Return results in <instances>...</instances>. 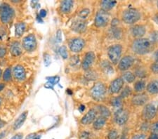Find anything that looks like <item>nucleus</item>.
Instances as JSON below:
<instances>
[{"label": "nucleus", "mask_w": 158, "mask_h": 139, "mask_svg": "<svg viewBox=\"0 0 158 139\" xmlns=\"http://www.w3.org/2000/svg\"><path fill=\"white\" fill-rule=\"evenodd\" d=\"M152 49V43L149 39L144 38H139L134 40L132 44V50L135 54L139 55L148 54Z\"/></svg>", "instance_id": "1"}, {"label": "nucleus", "mask_w": 158, "mask_h": 139, "mask_svg": "<svg viewBox=\"0 0 158 139\" xmlns=\"http://www.w3.org/2000/svg\"><path fill=\"white\" fill-rule=\"evenodd\" d=\"M14 10L7 3H2L0 7V20L2 23L7 24L14 16Z\"/></svg>", "instance_id": "2"}, {"label": "nucleus", "mask_w": 158, "mask_h": 139, "mask_svg": "<svg viewBox=\"0 0 158 139\" xmlns=\"http://www.w3.org/2000/svg\"><path fill=\"white\" fill-rule=\"evenodd\" d=\"M141 14L139 11L135 9H129L124 11L122 14V19L127 24H134L139 21Z\"/></svg>", "instance_id": "3"}, {"label": "nucleus", "mask_w": 158, "mask_h": 139, "mask_svg": "<svg viewBox=\"0 0 158 139\" xmlns=\"http://www.w3.org/2000/svg\"><path fill=\"white\" fill-rule=\"evenodd\" d=\"M106 93V87L103 83L98 82L91 89V96L95 100H101L105 97Z\"/></svg>", "instance_id": "4"}, {"label": "nucleus", "mask_w": 158, "mask_h": 139, "mask_svg": "<svg viewBox=\"0 0 158 139\" xmlns=\"http://www.w3.org/2000/svg\"><path fill=\"white\" fill-rule=\"evenodd\" d=\"M122 47L120 44L113 45L108 49V57L113 64H117L118 63L122 55Z\"/></svg>", "instance_id": "5"}, {"label": "nucleus", "mask_w": 158, "mask_h": 139, "mask_svg": "<svg viewBox=\"0 0 158 139\" xmlns=\"http://www.w3.org/2000/svg\"><path fill=\"white\" fill-rule=\"evenodd\" d=\"M37 39L34 35L30 34L25 36L22 42V47L27 52L34 51L37 48Z\"/></svg>", "instance_id": "6"}, {"label": "nucleus", "mask_w": 158, "mask_h": 139, "mask_svg": "<svg viewBox=\"0 0 158 139\" xmlns=\"http://www.w3.org/2000/svg\"><path fill=\"white\" fill-rule=\"evenodd\" d=\"M110 19V14L108 12L101 10L99 11L95 18V25L98 27H105L108 24Z\"/></svg>", "instance_id": "7"}, {"label": "nucleus", "mask_w": 158, "mask_h": 139, "mask_svg": "<svg viewBox=\"0 0 158 139\" xmlns=\"http://www.w3.org/2000/svg\"><path fill=\"white\" fill-rule=\"evenodd\" d=\"M129 114V112L125 109L121 108L119 109L114 114V121L117 125L119 126L124 125L128 121Z\"/></svg>", "instance_id": "8"}, {"label": "nucleus", "mask_w": 158, "mask_h": 139, "mask_svg": "<svg viewBox=\"0 0 158 139\" xmlns=\"http://www.w3.org/2000/svg\"><path fill=\"white\" fill-rule=\"evenodd\" d=\"M85 46V40L81 38H74L69 42V48L71 51L74 53L80 52Z\"/></svg>", "instance_id": "9"}, {"label": "nucleus", "mask_w": 158, "mask_h": 139, "mask_svg": "<svg viewBox=\"0 0 158 139\" xmlns=\"http://www.w3.org/2000/svg\"><path fill=\"white\" fill-rule=\"evenodd\" d=\"M157 114V108L153 104H147L143 110V116L146 120H151Z\"/></svg>", "instance_id": "10"}, {"label": "nucleus", "mask_w": 158, "mask_h": 139, "mask_svg": "<svg viewBox=\"0 0 158 139\" xmlns=\"http://www.w3.org/2000/svg\"><path fill=\"white\" fill-rule=\"evenodd\" d=\"M134 63V58L131 55H126L122 58L120 61L119 63L118 68L122 71H126L129 69Z\"/></svg>", "instance_id": "11"}, {"label": "nucleus", "mask_w": 158, "mask_h": 139, "mask_svg": "<svg viewBox=\"0 0 158 139\" xmlns=\"http://www.w3.org/2000/svg\"><path fill=\"white\" fill-rule=\"evenodd\" d=\"M13 75L18 81H23L26 78V72L25 68L20 65H17L13 69Z\"/></svg>", "instance_id": "12"}, {"label": "nucleus", "mask_w": 158, "mask_h": 139, "mask_svg": "<svg viewBox=\"0 0 158 139\" xmlns=\"http://www.w3.org/2000/svg\"><path fill=\"white\" fill-rule=\"evenodd\" d=\"M124 83V80L121 77L117 78V79L114 80L111 82L110 86V92L112 93H119L121 91L122 87H123Z\"/></svg>", "instance_id": "13"}, {"label": "nucleus", "mask_w": 158, "mask_h": 139, "mask_svg": "<svg viewBox=\"0 0 158 139\" xmlns=\"http://www.w3.org/2000/svg\"><path fill=\"white\" fill-rule=\"evenodd\" d=\"M95 60V54L92 51H89L85 55V59L83 60L81 67L84 70H88L92 65L93 63Z\"/></svg>", "instance_id": "14"}, {"label": "nucleus", "mask_w": 158, "mask_h": 139, "mask_svg": "<svg viewBox=\"0 0 158 139\" xmlns=\"http://www.w3.org/2000/svg\"><path fill=\"white\" fill-rule=\"evenodd\" d=\"M96 110L95 109H91L89 112L84 116L81 120V123L84 125H88L93 122L96 117Z\"/></svg>", "instance_id": "15"}, {"label": "nucleus", "mask_w": 158, "mask_h": 139, "mask_svg": "<svg viewBox=\"0 0 158 139\" xmlns=\"http://www.w3.org/2000/svg\"><path fill=\"white\" fill-rule=\"evenodd\" d=\"M87 24L83 20H77V21H74L72 24V30L75 31L78 33H82L86 30Z\"/></svg>", "instance_id": "16"}, {"label": "nucleus", "mask_w": 158, "mask_h": 139, "mask_svg": "<svg viewBox=\"0 0 158 139\" xmlns=\"http://www.w3.org/2000/svg\"><path fill=\"white\" fill-rule=\"evenodd\" d=\"M148 100V96L146 93H139V94L135 95L131 100L132 103L136 106L144 105Z\"/></svg>", "instance_id": "17"}, {"label": "nucleus", "mask_w": 158, "mask_h": 139, "mask_svg": "<svg viewBox=\"0 0 158 139\" xmlns=\"http://www.w3.org/2000/svg\"><path fill=\"white\" fill-rule=\"evenodd\" d=\"M146 27L143 25H135L131 28V35H133L134 37L137 38H141V37L143 36V35L146 34Z\"/></svg>", "instance_id": "18"}, {"label": "nucleus", "mask_w": 158, "mask_h": 139, "mask_svg": "<svg viewBox=\"0 0 158 139\" xmlns=\"http://www.w3.org/2000/svg\"><path fill=\"white\" fill-rule=\"evenodd\" d=\"M27 112H28L27 111H24L23 112L20 114L19 117L17 118V120L15 121V122L14 123V125H13V129H14V131L19 129L23 125L24 122H25V120H26L27 119Z\"/></svg>", "instance_id": "19"}, {"label": "nucleus", "mask_w": 158, "mask_h": 139, "mask_svg": "<svg viewBox=\"0 0 158 139\" xmlns=\"http://www.w3.org/2000/svg\"><path fill=\"white\" fill-rule=\"evenodd\" d=\"M22 45L19 42H13L10 46V53L14 56H19L22 54Z\"/></svg>", "instance_id": "20"}, {"label": "nucleus", "mask_w": 158, "mask_h": 139, "mask_svg": "<svg viewBox=\"0 0 158 139\" xmlns=\"http://www.w3.org/2000/svg\"><path fill=\"white\" fill-rule=\"evenodd\" d=\"M74 5V2L71 0H65L60 3V9L63 14H68L71 11Z\"/></svg>", "instance_id": "21"}, {"label": "nucleus", "mask_w": 158, "mask_h": 139, "mask_svg": "<svg viewBox=\"0 0 158 139\" xmlns=\"http://www.w3.org/2000/svg\"><path fill=\"white\" fill-rule=\"evenodd\" d=\"M26 30V24L23 22H19L15 25V36L20 37Z\"/></svg>", "instance_id": "22"}, {"label": "nucleus", "mask_w": 158, "mask_h": 139, "mask_svg": "<svg viewBox=\"0 0 158 139\" xmlns=\"http://www.w3.org/2000/svg\"><path fill=\"white\" fill-rule=\"evenodd\" d=\"M116 3L117 2L114 0H103L101 3V10L108 12L115 6Z\"/></svg>", "instance_id": "23"}, {"label": "nucleus", "mask_w": 158, "mask_h": 139, "mask_svg": "<svg viewBox=\"0 0 158 139\" xmlns=\"http://www.w3.org/2000/svg\"><path fill=\"white\" fill-rule=\"evenodd\" d=\"M148 92L152 94L158 93V80H154L150 82L147 86Z\"/></svg>", "instance_id": "24"}, {"label": "nucleus", "mask_w": 158, "mask_h": 139, "mask_svg": "<svg viewBox=\"0 0 158 139\" xmlns=\"http://www.w3.org/2000/svg\"><path fill=\"white\" fill-rule=\"evenodd\" d=\"M106 123V119L103 117H100L96 119V120L94 121L93 126L94 129L96 130H100L102 128L105 126Z\"/></svg>", "instance_id": "25"}, {"label": "nucleus", "mask_w": 158, "mask_h": 139, "mask_svg": "<svg viewBox=\"0 0 158 139\" xmlns=\"http://www.w3.org/2000/svg\"><path fill=\"white\" fill-rule=\"evenodd\" d=\"M101 67L106 74H111L112 72H113V67H112L110 63L107 60H103L101 62Z\"/></svg>", "instance_id": "26"}, {"label": "nucleus", "mask_w": 158, "mask_h": 139, "mask_svg": "<svg viewBox=\"0 0 158 139\" xmlns=\"http://www.w3.org/2000/svg\"><path fill=\"white\" fill-rule=\"evenodd\" d=\"M98 110L99 111L100 115H101V117L106 119L110 116V111L108 108H107L106 106L99 105L98 107Z\"/></svg>", "instance_id": "27"}, {"label": "nucleus", "mask_w": 158, "mask_h": 139, "mask_svg": "<svg viewBox=\"0 0 158 139\" xmlns=\"http://www.w3.org/2000/svg\"><path fill=\"white\" fill-rule=\"evenodd\" d=\"M146 87V82L143 80H139L135 83L134 90L136 92H141Z\"/></svg>", "instance_id": "28"}, {"label": "nucleus", "mask_w": 158, "mask_h": 139, "mask_svg": "<svg viewBox=\"0 0 158 139\" xmlns=\"http://www.w3.org/2000/svg\"><path fill=\"white\" fill-rule=\"evenodd\" d=\"M2 77L3 80L6 82H9L12 79V72L11 67H8L5 70L4 72L2 74Z\"/></svg>", "instance_id": "29"}, {"label": "nucleus", "mask_w": 158, "mask_h": 139, "mask_svg": "<svg viewBox=\"0 0 158 139\" xmlns=\"http://www.w3.org/2000/svg\"><path fill=\"white\" fill-rule=\"evenodd\" d=\"M122 79H123V80H125L127 82L132 83L134 82L135 79H136V76L131 72H126L123 75V78Z\"/></svg>", "instance_id": "30"}, {"label": "nucleus", "mask_w": 158, "mask_h": 139, "mask_svg": "<svg viewBox=\"0 0 158 139\" xmlns=\"http://www.w3.org/2000/svg\"><path fill=\"white\" fill-rule=\"evenodd\" d=\"M59 54L61 55V57L63 58V59H67L68 57V53L67 51V48H66L65 46H62L59 48Z\"/></svg>", "instance_id": "31"}, {"label": "nucleus", "mask_w": 158, "mask_h": 139, "mask_svg": "<svg viewBox=\"0 0 158 139\" xmlns=\"http://www.w3.org/2000/svg\"><path fill=\"white\" fill-rule=\"evenodd\" d=\"M131 94V88L129 87H126L125 88H124L123 91H122L121 94H120V98H124L129 96Z\"/></svg>", "instance_id": "32"}, {"label": "nucleus", "mask_w": 158, "mask_h": 139, "mask_svg": "<svg viewBox=\"0 0 158 139\" xmlns=\"http://www.w3.org/2000/svg\"><path fill=\"white\" fill-rule=\"evenodd\" d=\"M149 41L153 44L155 43H158V31H154L152 33H150V37H149Z\"/></svg>", "instance_id": "33"}, {"label": "nucleus", "mask_w": 158, "mask_h": 139, "mask_svg": "<svg viewBox=\"0 0 158 139\" xmlns=\"http://www.w3.org/2000/svg\"><path fill=\"white\" fill-rule=\"evenodd\" d=\"M112 105L115 108H120L122 105V100L120 97L114 98L112 100Z\"/></svg>", "instance_id": "34"}, {"label": "nucleus", "mask_w": 158, "mask_h": 139, "mask_svg": "<svg viewBox=\"0 0 158 139\" xmlns=\"http://www.w3.org/2000/svg\"><path fill=\"white\" fill-rule=\"evenodd\" d=\"M89 14H90V10L89 9H85L80 12L79 14V16L80 17L81 19H85L86 17H87Z\"/></svg>", "instance_id": "35"}, {"label": "nucleus", "mask_w": 158, "mask_h": 139, "mask_svg": "<svg viewBox=\"0 0 158 139\" xmlns=\"http://www.w3.org/2000/svg\"><path fill=\"white\" fill-rule=\"evenodd\" d=\"M47 82H49L53 84V85L56 84L60 81V77L58 76H53V77H47Z\"/></svg>", "instance_id": "36"}, {"label": "nucleus", "mask_w": 158, "mask_h": 139, "mask_svg": "<svg viewBox=\"0 0 158 139\" xmlns=\"http://www.w3.org/2000/svg\"><path fill=\"white\" fill-rule=\"evenodd\" d=\"M44 65L46 67L49 66L51 63H52V60H51V56L49 54L47 53H45L44 54Z\"/></svg>", "instance_id": "37"}, {"label": "nucleus", "mask_w": 158, "mask_h": 139, "mask_svg": "<svg viewBox=\"0 0 158 139\" xmlns=\"http://www.w3.org/2000/svg\"><path fill=\"white\" fill-rule=\"evenodd\" d=\"M118 133L116 130H112L109 132L108 135V139H118Z\"/></svg>", "instance_id": "38"}, {"label": "nucleus", "mask_w": 158, "mask_h": 139, "mask_svg": "<svg viewBox=\"0 0 158 139\" xmlns=\"http://www.w3.org/2000/svg\"><path fill=\"white\" fill-rule=\"evenodd\" d=\"M151 132L154 134L158 135V122L152 124L151 126Z\"/></svg>", "instance_id": "39"}, {"label": "nucleus", "mask_w": 158, "mask_h": 139, "mask_svg": "<svg viewBox=\"0 0 158 139\" xmlns=\"http://www.w3.org/2000/svg\"><path fill=\"white\" fill-rule=\"evenodd\" d=\"M150 69H151L152 71L155 73V74H158V61H155L153 64L151 65Z\"/></svg>", "instance_id": "40"}, {"label": "nucleus", "mask_w": 158, "mask_h": 139, "mask_svg": "<svg viewBox=\"0 0 158 139\" xmlns=\"http://www.w3.org/2000/svg\"><path fill=\"white\" fill-rule=\"evenodd\" d=\"M90 138V133L87 131H83L80 135V139H89Z\"/></svg>", "instance_id": "41"}, {"label": "nucleus", "mask_w": 158, "mask_h": 139, "mask_svg": "<svg viewBox=\"0 0 158 139\" xmlns=\"http://www.w3.org/2000/svg\"><path fill=\"white\" fill-rule=\"evenodd\" d=\"M79 61H80V59H79L77 55H74V56H72V58L70 59V64L72 65L77 64V63Z\"/></svg>", "instance_id": "42"}, {"label": "nucleus", "mask_w": 158, "mask_h": 139, "mask_svg": "<svg viewBox=\"0 0 158 139\" xmlns=\"http://www.w3.org/2000/svg\"><path fill=\"white\" fill-rule=\"evenodd\" d=\"M62 32L60 30H58L56 32V41L58 43H60L62 42Z\"/></svg>", "instance_id": "43"}, {"label": "nucleus", "mask_w": 158, "mask_h": 139, "mask_svg": "<svg viewBox=\"0 0 158 139\" xmlns=\"http://www.w3.org/2000/svg\"><path fill=\"white\" fill-rule=\"evenodd\" d=\"M6 54V49L4 47H0V59L4 58Z\"/></svg>", "instance_id": "44"}, {"label": "nucleus", "mask_w": 158, "mask_h": 139, "mask_svg": "<svg viewBox=\"0 0 158 139\" xmlns=\"http://www.w3.org/2000/svg\"><path fill=\"white\" fill-rule=\"evenodd\" d=\"M113 35L116 38L119 39V38H120L122 36V32L120 31V30H119V28H118V30H114L113 31Z\"/></svg>", "instance_id": "45"}, {"label": "nucleus", "mask_w": 158, "mask_h": 139, "mask_svg": "<svg viewBox=\"0 0 158 139\" xmlns=\"http://www.w3.org/2000/svg\"><path fill=\"white\" fill-rule=\"evenodd\" d=\"M47 15V12L45 9H41L39 13V16L42 18H44Z\"/></svg>", "instance_id": "46"}, {"label": "nucleus", "mask_w": 158, "mask_h": 139, "mask_svg": "<svg viewBox=\"0 0 158 139\" xmlns=\"http://www.w3.org/2000/svg\"><path fill=\"white\" fill-rule=\"evenodd\" d=\"M23 134L21 133H16V134H15L10 139H23Z\"/></svg>", "instance_id": "47"}, {"label": "nucleus", "mask_w": 158, "mask_h": 139, "mask_svg": "<svg viewBox=\"0 0 158 139\" xmlns=\"http://www.w3.org/2000/svg\"><path fill=\"white\" fill-rule=\"evenodd\" d=\"M131 139H146V136L144 134H138L134 136Z\"/></svg>", "instance_id": "48"}, {"label": "nucleus", "mask_w": 158, "mask_h": 139, "mask_svg": "<svg viewBox=\"0 0 158 139\" xmlns=\"http://www.w3.org/2000/svg\"><path fill=\"white\" fill-rule=\"evenodd\" d=\"M53 87H54V85L52 83L49 82H47L46 84H44V87L47 88H52V89L53 90Z\"/></svg>", "instance_id": "49"}, {"label": "nucleus", "mask_w": 158, "mask_h": 139, "mask_svg": "<svg viewBox=\"0 0 158 139\" xmlns=\"http://www.w3.org/2000/svg\"><path fill=\"white\" fill-rule=\"evenodd\" d=\"M119 20H118L117 18H114L113 21H112V26L113 27H116L117 25H118L119 24Z\"/></svg>", "instance_id": "50"}, {"label": "nucleus", "mask_w": 158, "mask_h": 139, "mask_svg": "<svg viewBox=\"0 0 158 139\" xmlns=\"http://www.w3.org/2000/svg\"><path fill=\"white\" fill-rule=\"evenodd\" d=\"M5 125H6V122H4L3 120L0 118V129L3 128Z\"/></svg>", "instance_id": "51"}, {"label": "nucleus", "mask_w": 158, "mask_h": 139, "mask_svg": "<svg viewBox=\"0 0 158 139\" xmlns=\"http://www.w3.org/2000/svg\"><path fill=\"white\" fill-rule=\"evenodd\" d=\"M148 139H158V135L157 134H154V133H152L151 135L150 136Z\"/></svg>", "instance_id": "52"}, {"label": "nucleus", "mask_w": 158, "mask_h": 139, "mask_svg": "<svg viewBox=\"0 0 158 139\" xmlns=\"http://www.w3.org/2000/svg\"><path fill=\"white\" fill-rule=\"evenodd\" d=\"M35 136H36V133H31V134L27 136L26 139H32L33 138H35Z\"/></svg>", "instance_id": "53"}, {"label": "nucleus", "mask_w": 158, "mask_h": 139, "mask_svg": "<svg viewBox=\"0 0 158 139\" xmlns=\"http://www.w3.org/2000/svg\"><path fill=\"white\" fill-rule=\"evenodd\" d=\"M85 110V105H81L80 106V108H79V110H80L81 112H82Z\"/></svg>", "instance_id": "54"}, {"label": "nucleus", "mask_w": 158, "mask_h": 139, "mask_svg": "<svg viewBox=\"0 0 158 139\" xmlns=\"http://www.w3.org/2000/svg\"><path fill=\"white\" fill-rule=\"evenodd\" d=\"M154 58H155V61H158V50H157L155 52Z\"/></svg>", "instance_id": "55"}, {"label": "nucleus", "mask_w": 158, "mask_h": 139, "mask_svg": "<svg viewBox=\"0 0 158 139\" xmlns=\"http://www.w3.org/2000/svg\"><path fill=\"white\" fill-rule=\"evenodd\" d=\"M37 21L40 22V23H42V22H43V20L42 18H41L39 15H37Z\"/></svg>", "instance_id": "56"}, {"label": "nucleus", "mask_w": 158, "mask_h": 139, "mask_svg": "<svg viewBox=\"0 0 158 139\" xmlns=\"http://www.w3.org/2000/svg\"><path fill=\"white\" fill-rule=\"evenodd\" d=\"M5 135H6V132H5V131L0 133V139H3L4 138Z\"/></svg>", "instance_id": "57"}, {"label": "nucleus", "mask_w": 158, "mask_h": 139, "mask_svg": "<svg viewBox=\"0 0 158 139\" xmlns=\"http://www.w3.org/2000/svg\"><path fill=\"white\" fill-rule=\"evenodd\" d=\"M4 88H5V84L4 83H0V92H2Z\"/></svg>", "instance_id": "58"}, {"label": "nucleus", "mask_w": 158, "mask_h": 139, "mask_svg": "<svg viewBox=\"0 0 158 139\" xmlns=\"http://www.w3.org/2000/svg\"><path fill=\"white\" fill-rule=\"evenodd\" d=\"M154 21L156 22V23L158 25V14H157L155 16H154Z\"/></svg>", "instance_id": "59"}, {"label": "nucleus", "mask_w": 158, "mask_h": 139, "mask_svg": "<svg viewBox=\"0 0 158 139\" xmlns=\"http://www.w3.org/2000/svg\"><path fill=\"white\" fill-rule=\"evenodd\" d=\"M32 139H41V136H36L35 138H33Z\"/></svg>", "instance_id": "60"}, {"label": "nucleus", "mask_w": 158, "mask_h": 139, "mask_svg": "<svg viewBox=\"0 0 158 139\" xmlns=\"http://www.w3.org/2000/svg\"><path fill=\"white\" fill-rule=\"evenodd\" d=\"M67 93L71 95V94H72V92H71L70 89H67Z\"/></svg>", "instance_id": "61"}, {"label": "nucleus", "mask_w": 158, "mask_h": 139, "mask_svg": "<svg viewBox=\"0 0 158 139\" xmlns=\"http://www.w3.org/2000/svg\"><path fill=\"white\" fill-rule=\"evenodd\" d=\"M2 76V70L1 68H0V79H1Z\"/></svg>", "instance_id": "62"}, {"label": "nucleus", "mask_w": 158, "mask_h": 139, "mask_svg": "<svg viewBox=\"0 0 158 139\" xmlns=\"http://www.w3.org/2000/svg\"><path fill=\"white\" fill-rule=\"evenodd\" d=\"M1 103H2V98L0 97V105H1Z\"/></svg>", "instance_id": "63"}, {"label": "nucleus", "mask_w": 158, "mask_h": 139, "mask_svg": "<svg viewBox=\"0 0 158 139\" xmlns=\"http://www.w3.org/2000/svg\"><path fill=\"white\" fill-rule=\"evenodd\" d=\"M157 8H158V2H157Z\"/></svg>", "instance_id": "64"}]
</instances>
